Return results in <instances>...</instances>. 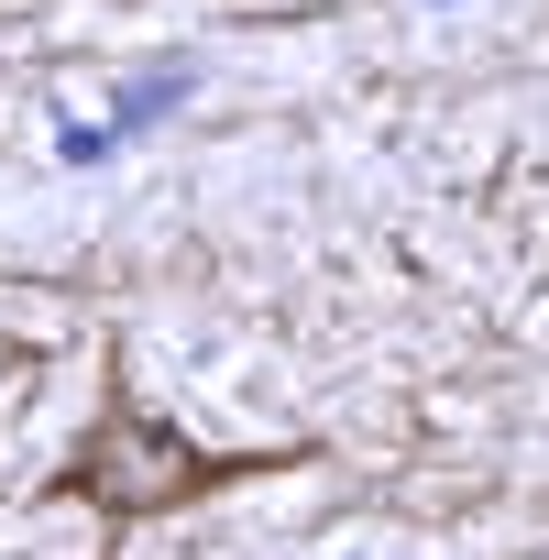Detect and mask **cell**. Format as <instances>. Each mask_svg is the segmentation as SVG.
<instances>
[{"label":"cell","mask_w":549,"mask_h":560,"mask_svg":"<svg viewBox=\"0 0 549 560\" xmlns=\"http://www.w3.org/2000/svg\"><path fill=\"white\" fill-rule=\"evenodd\" d=\"M198 483H209V462L143 407H110L89 429V451H78V494H100V505H176Z\"/></svg>","instance_id":"6da1fadb"}]
</instances>
